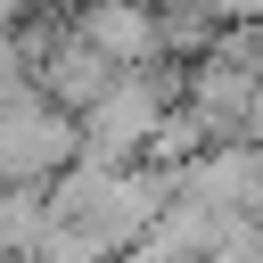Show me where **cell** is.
<instances>
[{"instance_id": "1", "label": "cell", "mask_w": 263, "mask_h": 263, "mask_svg": "<svg viewBox=\"0 0 263 263\" xmlns=\"http://www.w3.org/2000/svg\"><path fill=\"white\" fill-rule=\"evenodd\" d=\"M156 66H164V58H156ZM156 66L115 74V90H107L99 107H82V156H99V164H140V156H148L156 123L181 107V82L156 74Z\"/></svg>"}, {"instance_id": "2", "label": "cell", "mask_w": 263, "mask_h": 263, "mask_svg": "<svg viewBox=\"0 0 263 263\" xmlns=\"http://www.w3.org/2000/svg\"><path fill=\"white\" fill-rule=\"evenodd\" d=\"M74 25L132 74V66H156L164 58V16H156V0H82L74 8Z\"/></svg>"}, {"instance_id": "3", "label": "cell", "mask_w": 263, "mask_h": 263, "mask_svg": "<svg viewBox=\"0 0 263 263\" xmlns=\"http://www.w3.org/2000/svg\"><path fill=\"white\" fill-rule=\"evenodd\" d=\"M222 25H263V0H205Z\"/></svg>"}]
</instances>
